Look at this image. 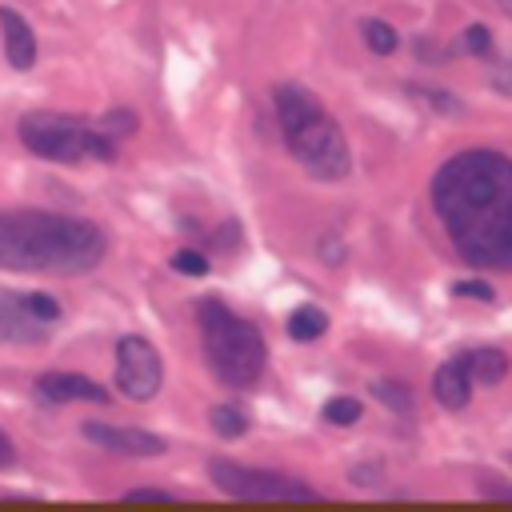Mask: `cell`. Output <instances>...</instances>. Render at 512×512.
Returning a JSON list of instances; mask_svg holds the SVG:
<instances>
[{
    "label": "cell",
    "instance_id": "28",
    "mask_svg": "<svg viewBox=\"0 0 512 512\" xmlns=\"http://www.w3.org/2000/svg\"><path fill=\"white\" fill-rule=\"evenodd\" d=\"M8 468H16V444H12L8 432L0 428V472H8Z\"/></svg>",
    "mask_w": 512,
    "mask_h": 512
},
{
    "label": "cell",
    "instance_id": "17",
    "mask_svg": "<svg viewBox=\"0 0 512 512\" xmlns=\"http://www.w3.org/2000/svg\"><path fill=\"white\" fill-rule=\"evenodd\" d=\"M372 396L388 408V412H396V416H412V392H408V384H400V380H376L372 384Z\"/></svg>",
    "mask_w": 512,
    "mask_h": 512
},
{
    "label": "cell",
    "instance_id": "26",
    "mask_svg": "<svg viewBox=\"0 0 512 512\" xmlns=\"http://www.w3.org/2000/svg\"><path fill=\"white\" fill-rule=\"evenodd\" d=\"M124 500H128V504H140V500H148V504H152V500H160V504H172L176 496H172V492H160V488H132Z\"/></svg>",
    "mask_w": 512,
    "mask_h": 512
},
{
    "label": "cell",
    "instance_id": "20",
    "mask_svg": "<svg viewBox=\"0 0 512 512\" xmlns=\"http://www.w3.org/2000/svg\"><path fill=\"white\" fill-rule=\"evenodd\" d=\"M172 272H180V276H208V256L204 252H196V248H180V252H172Z\"/></svg>",
    "mask_w": 512,
    "mask_h": 512
},
{
    "label": "cell",
    "instance_id": "6",
    "mask_svg": "<svg viewBox=\"0 0 512 512\" xmlns=\"http://www.w3.org/2000/svg\"><path fill=\"white\" fill-rule=\"evenodd\" d=\"M208 480L232 500H320L316 488H308L296 476L268 472V468H248V464H236V460H224V456L208 460Z\"/></svg>",
    "mask_w": 512,
    "mask_h": 512
},
{
    "label": "cell",
    "instance_id": "24",
    "mask_svg": "<svg viewBox=\"0 0 512 512\" xmlns=\"http://www.w3.org/2000/svg\"><path fill=\"white\" fill-rule=\"evenodd\" d=\"M452 292H456V296H468V300H484V304H492V300H496V292H492L484 280H456V284H452Z\"/></svg>",
    "mask_w": 512,
    "mask_h": 512
},
{
    "label": "cell",
    "instance_id": "25",
    "mask_svg": "<svg viewBox=\"0 0 512 512\" xmlns=\"http://www.w3.org/2000/svg\"><path fill=\"white\" fill-rule=\"evenodd\" d=\"M488 84L500 92V96H512V56L504 64H496V72L488 76Z\"/></svg>",
    "mask_w": 512,
    "mask_h": 512
},
{
    "label": "cell",
    "instance_id": "3",
    "mask_svg": "<svg viewBox=\"0 0 512 512\" xmlns=\"http://www.w3.org/2000/svg\"><path fill=\"white\" fill-rule=\"evenodd\" d=\"M272 108H276V120H280V132H284V144H288L292 160L308 176H316L324 184H336V180L348 176L352 148L344 140V128L316 100V92H308L304 84L284 80L272 92Z\"/></svg>",
    "mask_w": 512,
    "mask_h": 512
},
{
    "label": "cell",
    "instance_id": "9",
    "mask_svg": "<svg viewBox=\"0 0 512 512\" xmlns=\"http://www.w3.org/2000/svg\"><path fill=\"white\" fill-rule=\"evenodd\" d=\"M48 336H52V324H44L28 308L24 292L16 296V292L0 288V344H40Z\"/></svg>",
    "mask_w": 512,
    "mask_h": 512
},
{
    "label": "cell",
    "instance_id": "18",
    "mask_svg": "<svg viewBox=\"0 0 512 512\" xmlns=\"http://www.w3.org/2000/svg\"><path fill=\"white\" fill-rule=\"evenodd\" d=\"M360 412H364V404H360L356 396H332V400L320 408V416H324L328 424H336V428L356 424V420H360Z\"/></svg>",
    "mask_w": 512,
    "mask_h": 512
},
{
    "label": "cell",
    "instance_id": "5",
    "mask_svg": "<svg viewBox=\"0 0 512 512\" xmlns=\"http://www.w3.org/2000/svg\"><path fill=\"white\" fill-rule=\"evenodd\" d=\"M16 132L32 156L52 164H84V160L112 164L120 152L116 140L104 136L96 120H80L68 112H24Z\"/></svg>",
    "mask_w": 512,
    "mask_h": 512
},
{
    "label": "cell",
    "instance_id": "16",
    "mask_svg": "<svg viewBox=\"0 0 512 512\" xmlns=\"http://www.w3.org/2000/svg\"><path fill=\"white\" fill-rule=\"evenodd\" d=\"M208 424H212V432H216L220 440H240V436L248 432V416H244L236 404H212Z\"/></svg>",
    "mask_w": 512,
    "mask_h": 512
},
{
    "label": "cell",
    "instance_id": "11",
    "mask_svg": "<svg viewBox=\"0 0 512 512\" xmlns=\"http://www.w3.org/2000/svg\"><path fill=\"white\" fill-rule=\"evenodd\" d=\"M0 32H4V56L16 72H28L36 64V32L32 24L12 8V4H0Z\"/></svg>",
    "mask_w": 512,
    "mask_h": 512
},
{
    "label": "cell",
    "instance_id": "4",
    "mask_svg": "<svg viewBox=\"0 0 512 512\" xmlns=\"http://www.w3.org/2000/svg\"><path fill=\"white\" fill-rule=\"evenodd\" d=\"M196 324H200V348L212 368V376L228 388H248L260 380L268 348L264 336L252 320L236 316L224 300H200L196 304Z\"/></svg>",
    "mask_w": 512,
    "mask_h": 512
},
{
    "label": "cell",
    "instance_id": "29",
    "mask_svg": "<svg viewBox=\"0 0 512 512\" xmlns=\"http://www.w3.org/2000/svg\"><path fill=\"white\" fill-rule=\"evenodd\" d=\"M484 492H488V496H504V500H512V488H504V480H484Z\"/></svg>",
    "mask_w": 512,
    "mask_h": 512
},
{
    "label": "cell",
    "instance_id": "7",
    "mask_svg": "<svg viewBox=\"0 0 512 512\" xmlns=\"http://www.w3.org/2000/svg\"><path fill=\"white\" fill-rule=\"evenodd\" d=\"M164 384V364L156 348L144 336H120L116 340V388L124 400L144 404L160 392Z\"/></svg>",
    "mask_w": 512,
    "mask_h": 512
},
{
    "label": "cell",
    "instance_id": "22",
    "mask_svg": "<svg viewBox=\"0 0 512 512\" xmlns=\"http://www.w3.org/2000/svg\"><path fill=\"white\" fill-rule=\"evenodd\" d=\"M408 92H412V96H424V104H428V108H440V112H452V116L460 112V104H456V100H452L448 92H440V88H424V84H408Z\"/></svg>",
    "mask_w": 512,
    "mask_h": 512
},
{
    "label": "cell",
    "instance_id": "1",
    "mask_svg": "<svg viewBox=\"0 0 512 512\" xmlns=\"http://www.w3.org/2000/svg\"><path fill=\"white\" fill-rule=\"evenodd\" d=\"M452 248L476 268H512V160L492 148H468L440 164L428 184Z\"/></svg>",
    "mask_w": 512,
    "mask_h": 512
},
{
    "label": "cell",
    "instance_id": "31",
    "mask_svg": "<svg viewBox=\"0 0 512 512\" xmlns=\"http://www.w3.org/2000/svg\"><path fill=\"white\" fill-rule=\"evenodd\" d=\"M500 4H504V12H508V16H512V0H500Z\"/></svg>",
    "mask_w": 512,
    "mask_h": 512
},
{
    "label": "cell",
    "instance_id": "15",
    "mask_svg": "<svg viewBox=\"0 0 512 512\" xmlns=\"http://www.w3.org/2000/svg\"><path fill=\"white\" fill-rule=\"evenodd\" d=\"M360 36H364L368 52H376V56H392V52L400 48V32H396L388 20H376V16L360 20Z\"/></svg>",
    "mask_w": 512,
    "mask_h": 512
},
{
    "label": "cell",
    "instance_id": "2",
    "mask_svg": "<svg viewBox=\"0 0 512 512\" xmlns=\"http://www.w3.org/2000/svg\"><path fill=\"white\" fill-rule=\"evenodd\" d=\"M108 252L100 224L48 208H0V272L84 276Z\"/></svg>",
    "mask_w": 512,
    "mask_h": 512
},
{
    "label": "cell",
    "instance_id": "13",
    "mask_svg": "<svg viewBox=\"0 0 512 512\" xmlns=\"http://www.w3.org/2000/svg\"><path fill=\"white\" fill-rule=\"evenodd\" d=\"M460 356H464L472 384H480V388H492L508 376V356L500 348H476V352H460Z\"/></svg>",
    "mask_w": 512,
    "mask_h": 512
},
{
    "label": "cell",
    "instance_id": "19",
    "mask_svg": "<svg viewBox=\"0 0 512 512\" xmlns=\"http://www.w3.org/2000/svg\"><path fill=\"white\" fill-rule=\"evenodd\" d=\"M96 124H100V132L112 136V140H124V136H132V132L140 128V120H136L132 108H112V112H104Z\"/></svg>",
    "mask_w": 512,
    "mask_h": 512
},
{
    "label": "cell",
    "instance_id": "30",
    "mask_svg": "<svg viewBox=\"0 0 512 512\" xmlns=\"http://www.w3.org/2000/svg\"><path fill=\"white\" fill-rule=\"evenodd\" d=\"M380 476V468H356L352 472V480H376Z\"/></svg>",
    "mask_w": 512,
    "mask_h": 512
},
{
    "label": "cell",
    "instance_id": "12",
    "mask_svg": "<svg viewBox=\"0 0 512 512\" xmlns=\"http://www.w3.org/2000/svg\"><path fill=\"white\" fill-rule=\"evenodd\" d=\"M472 376H468V368H464V356H452V360H444L440 368H436V376H432V396L448 408V412H464L468 408V400H472Z\"/></svg>",
    "mask_w": 512,
    "mask_h": 512
},
{
    "label": "cell",
    "instance_id": "14",
    "mask_svg": "<svg viewBox=\"0 0 512 512\" xmlns=\"http://www.w3.org/2000/svg\"><path fill=\"white\" fill-rule=\"evenodd\" d=\"M328 332V312L320 304H300L292 316H288V336L300 340V344H312Z\"/></svg>",
    "mask_w": 512,
    "mask_h": 512
},
{
    "label": "cell",
    "instance_id": "10",
    "mask_svg": "<svg viewBox=\"0 0 512 512\" xmlns=\"http://www.w3.org/2000/svg\"><path fill=\"white\" fill-rule=\"evenodd\" d=\"M36 396L44 404H72V400H88V404H108L112 392L100 388L96 380L80 376V372H44L36 376Z\"/></svg>",
    "mask_w": 512,
    "mask_h": 512
},
{
    "label": "cell",
    "instance_id": "8",
    "mask_svg": "<svg viewBox=\"0 0 512 512\" xmlns=\"http://www.w3.org/2000/svg\"><path fill=\"white\" fill-rule=\"evenodd\" d=\"M80 436L104 452L116 456H132V460H152L168 452V440L148 432V428H132V424H108V420H84Z\"/></svg>",
    "mask_w": 512,
    "mask_h": 512
},
{
    "label": "cell",
    "instance_id": "23",
    "mask_svg": "<svg viewBox=\"0 0 512 512\" xmlns=\"http://www.w3.org/2000/svg\"><path fill=\"white\" fill-rule=\"evenodd\" d=\"M24 300H28V308H32L44 324H56V320H60V304H56V296H48V292H24Z\"/></svg>",
    "mask_w": 512,
    "mask_h": 512
},
{
    "label": "cell",
    "instance_id": "27",
    "mask_svg": "<svg viewBox=\"0 0 512 512\" xmlns=\"http://www.w3.org/2000/svg\"><path fill=\"white\" fill-rule=\"evenodd\" d=\"M320 256H324V264H344V244L336 236H324L320 240Z\"/></svg>",
    "mask_w": 512,
    "mask_h": 512
},
{
    "label": "cell",
    "instance_id": "21",
    "mask_svg": "<svg viewBox=\"0 0 512 512\" xmlns=\"http://www.w3.org/2000/svg\"><path fill=\"white\" fill-rule=\"evenodd\" d=\"M460 52H468V56L492 52V32H488L484 24H468V28L460 32Z\"/></svg>",
    "mask_w": 512,
    "mask_h": 512
}]
</instances>
